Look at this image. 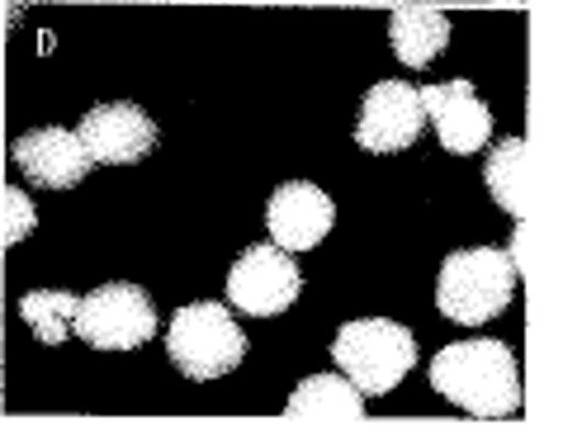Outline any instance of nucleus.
<instances>
[{"instance_id":"1","label":"nucleus","mask_w":563,"mask_h":440,"mask_svg":"<svg viewBox=\"0 0 563 440\" xmlns=\"http://www.w3.org/2000/svg\"><path fill=\"white\" fill-rule=\"evenodd\" d=\"M431 388L478 421L521 413V370H516L511 345L493 341V337L455 341V345H445V351H435Z\"/></svg>"},{"instance_id":"2","label":"nucleus","mask_w":563,"mask_h":440,"mask_svg":"<svg viewBox=\"0 0 563 440\" xmlns=\"http://www.w3.org/2000/svg\"><path fill=\"white\" fill-rule=\"evenodd\" d=\"M516 265L503 246H464L450 251L435 275V308L460 327H483L507 312L516 294Z\"/></svg>"},{"instance_id":"3","label":"nucleus","mask_w":563,"mask_h":440,"mask_svg":"<svg viewBox=\"0 0 563 440\" xmlns=\"http://www.w3.org/2000/svg\"><path fill=\"white\" fill-rule=\"evenodd\" d=\"M166 355L185 380L209 384V380H228L232 370L246 360V332L238 318L228 312V304H185L166 327Z\"/></svg>"},{"instance_id":"4","label":"nucleus","mask_w":563,"mask_h":440,"mask_svg":"<svg viewBox=\"0 0 563 440\" xmlns=\"http://www.w3.org/2000/svg\"><path fill=\"white\" fill-rule=\"evenodd\" d=\"M332 360L365 398H384L417 365V337L402 322H388V318H355V322H341V332L332 341Z\"/></svg>"},{"instance_id":"5","label":"nucleus","mask_w":563,"mask_h":440,"mask_svg":"<svg viewBox=\"0 0 563 440\" xmlns=\"http://www.w3.org/2000/svg\"><path fill=\"white\" fill-rule=\"evenodd\" d=\"M71 327L96 351H137L156 337V304L143 285L114 279V285H100L86 298H76Z\"/></svg>"},{"instance_id":"6","label":"nucleus","mask_w":563,"mask_h":440,"mask_svg":"<svg viewBox=\"0 0 563 440\" xmlns=\"http://www.w3.org/2000/svg\"><path fill=\"white\" fill-rule=\"evenodd\" d=\"M303 289V271L294 251L275 242H252L228 265V304L246 318H279Z\"/></svg>"},{"instance_id":"7","label":"nucleus","mask_w":563,"mask_h":440,"mask_svg":"<svg viewBox=\"0 0 563 440\" xmlns=\"http://www.w3.org/2000/svg\"><path fill=\"white\" fill-rule=\"evenodd\" d=\"M76 138H81V147H86V156L96 166H137V162H147V156L156 152L162 129H156V119L147 114L143 105L104 100L81 119Z\"/></svg>"},{"instance_id":"8","label":"nucleus","mask_w":563,"mask_h":440,"mask_svg":"<svg viewBox=\"0 0 563 440\" xmlns=\"http://www.w3.org/2000/svg\"><path fill=\"white\" fill-rule=\"evenodd\" d=\"M421 129H427V109H421L417 86L408 81H379L365 90L360 100V119H355V143L374 152V156H394L408 152Z\"/></svg>"},{"instance_id":"9","label":"nucleus","mask_w":563,"mask_h":440,"mask_svg":"<svg viewBox=\"0 0 563 440\" xmlns=\"http://www.w3.org/2000/svg\"><path fill=\"white\" fill-rule=\"evenodd\" d=\"M10 156L20 166V176L38 190H76L96 170V162L86 156L81 138L71 129H29L14 138Z\"/></svg>"},{"instance_id":"10","label":"nucleus","mask_w":563,"mask_h":440,"mask_svg":"<svg viewBox=\"0 0 563 440\" xmlns=\"http://www.w3.org/2000/svg\"><path fill=\"white\" fill-rule=\"evenodd\" d=\"M421 109L435 123V138H441L445 152L468 156L483 152L493 138V109L478 100V90L468 81H441V86H421Z\"/></svg>"},{"instance_id":"11","label":"nucleus","mask_w":563,"mask_h":440,"mask_svg":"<svg viewBox=\"0 0 563 440\" xmlns=\"http://www.w3.org/2000/svg\"><path fill=\"white\" fill-rule=\"evenodd\" d=\"M332 199H327L312 180H285L265 204V232L285 251H312L327 232H332Z\"/></svg>"},{"instance_id":"12","label":"nucleus","mask_w":563,"mask_h":440,"mask_svg":"<svg viewBox=\"0 0 563 440\" xmlns=\"http://www.w3.org/2000/svg\"><path fill=\"white\" fill-rule=\"evenodd\" d=\"M388 43H394V57L402 67L427 72L450 48V14L431 6H402L388 14Z\"/></svg>"},{"instance_id":"13","label":"nucleus","mask_w":563,"mask_h":440,"mask_svg":"<svg viewBox=\"0 0 563 440\" xmlns=\"http://www.w3.org/2000/svg\"><path fill=\"white\" fill-rule=\"evenodd\" d=\"M483 185H488V195L497 209H507L516 223H526L530 213V147L526 138H503L488 162H483Z\"/></svg>"},{"instance_id":"14","label":"nucleus","mask_w":563,"mask_h":440,"mask_svg":"<svg viewBox=\"0 0 563 440\" xmlns=\"http://www.w3.org/2000/svg\"><path fill=\"white\" fill-rule=\"evenodd\" d=\"M285 417H318V421H360L365 417V393H360L346 374H308V380L289 393Z\"/></svg>"},{"instance_id":"15","label":"nucleus","mask_w":563,"mask_h":440,"mask_svg":"<svg viewBox=\"0 0 563 440\" xmlns=\"http://www.w3.org/2000/svg\"><path fill=\"white\" fill-rule=\"evenodd\" d=\"M20 318L34 327V337L43 345H62L71 337L76 294H67V289H34V294L20 298Z\"/></svg>"},{"instance_id":"16","label":"nucleus","mask_w":563,"mask_h":440,"mask_svg":"<svg viewBox=\"0 0 563 440\" xmlns=\"http://www.w3.org/2000/svg\"><path fill=\"white\" fill-rule=\"evenodd\" d=\"M34 228H38L34 199L14 190V185H0V246H20Z\"/></svg>"},{"instance_id":"17","label":"nucleus","mask_w":563,"mask_h":440,"mask_svg":"<svg viewBox=\"0 0 563 440\" xmlns=\"http://www.w3.org/2000/svg\"><path fill=\"white\" fill-rule=\"evenodd\" d=\"M497 6H516V0H497Z\"/></svg>"}]
</instances>
